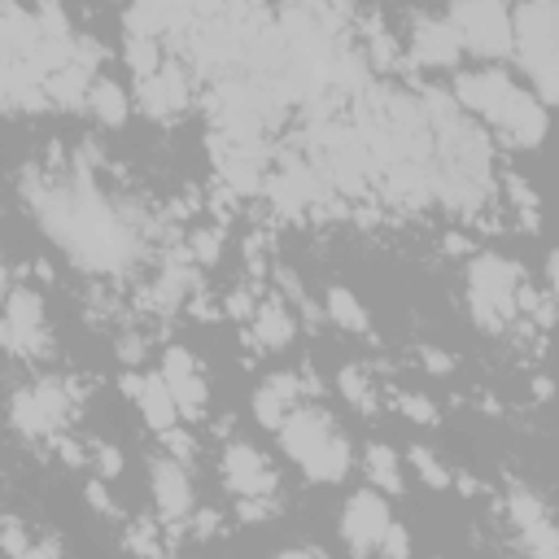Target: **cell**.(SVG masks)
<instances>
[{"instance_id":"obj_1","label":"cell","mask_w":559,"mask_h":559,"mask_svg":"<svg viewBox=\"0 0 559 559\" xmlns=\"http://www.w3.org/2000/svg\"><path fill=\"white\" fill-rule=\"evenodd\" d=\"M44 231L87 271H122L135 258V231L127 218L87 183L79 188H35L26 192Z\"/></svg>"},{"instance_id":"obj_2","label":"cell","mask_w":559,"mask_h":559,"mask_svg":"<svg viewBox=\"0 0 559 559\" xmlns=\"http://www.w3.org/2000/svg\"><path fill=\"white\" fill-rule=\"evenodd\" d=\"M454 96H459L463 109L489 118L520 148H537L542 135H546V109L528 92H520L507 79V70H472V74H459L454 79Z\"/></svg>"},{"instance_id":"obj_3","label":"cell","mask_w":559,"mask_h":559,"mask_svg":"<svg viewBox=\"0 0 559 559\" xmlns=\"http://www.w3.org/2000/svg\"><path fill=\"white\" fill-rule=\"evenodd\" d=\"M280 441L288 459L310 476V480H341L349 472V441L336 432L328 411H293L288 424L280 428Z\"/></svg>"},{"instance_id":"obj_4","label":"cell","mask_w":559,"mask_h":559,"mask_svg":"<svg viewBox=\"0 0 559 559\" xmlns=\"http://www.w3.org/2000/svg\"><path fill=\"white\" fill-rule=\"evenodd\" d=\"M459 31V44L476 57H507L515 48V26L511 13L493 0H476V4H454L445 13Z\"/></svg>"},{"instance_id":"obj_5","label":"cell","mask_w":559,"mask_h":559,"mask_svg":"<svg viewBox=\"0 0 559 559\" xmlns=\"http://www.w3.org/2000/svg\"><path fill=\"white\" fill-rule=\"evenodd\" d=\"M393 528V515H389V502L376 493V489H358L349 493L345 511H341V537L354 555H371L380 550L384 533Z\"/></svg>"},{"instance_id":"obj_6","label":"cell","mask_w":559,"mask_h":559,"mask_svg":"<svg viewBox=\"0 0 559 559\" xmlns=\"http://www.w3.org/2000/svg\"><path fill=\"white\" fill-rule=\"evenodd\" d=\"M515 293H520V266L507 262L502 253H476L467 266V297L489 301L502 319L515 314Z\"/></svg>"},{"instance_id":"obj_7","label":"cell","mask_w":559,"mask_h":559,"mask_svg":"<svg viewBox=\"0 0 559 559\" xmlns=\"http://www.w3.org/2000/svg\"><path fill=\"white\" fill-rule=\"evenodd\" d=\"M4 345L13 354H44L48 336H44V301L31 288H13L4 301V328H0Z\"/></svg>"},{"instance_id":"obj_8","label":"cell","mask_w":559,"mask_h":559,"mask_svg":"<svg viewBox=\"0 0 559 559\" xmlns=\"http://www.w3.org/2000/svg\"><path fill=\"white\" fill-rule=\"evenodd\" d=\"M223 480L240 498H271L275 493V472L249 441H231L223 450Z\"/></svg>"},{"instance_id":"obj_9","label":"cell","mask_w":559,"mask_h":559,"mask_svg":"<svg viewBox=\"0 0 559 559\" xmlns=\"http://www.w3.org/2000/svg\"><path fill=\"white\" fill-rule=\"evenodd\" d=\"M183 100H188V83H183V70L175 61H166L153 79H135V105L148 118H170L183 109Z\"/></svg>"},{"instance_id":"obj_10","label":"cell","mask_w":559,"mask_h":559,"mask_svg":"<svg viewBox=\"0 0 559 559\" xmlns=\"http://www.w3.org/2000/svg\"><path fill=\"white\" fill-rule=\"evenodd\" d=\"M210 153H214V166L227 179V188H236V192H258L262 188V148H245V144H231L223 135H214Z\"/></svg>"},{"instance_id":"obj_11","label":"cell","mask_w":559,"mask_h":559,"mask_svg":"<svg viewBox=\"0 0 559 559\" xmlns=\"http://www.w3.org/2000/svg\"><path fill=\"white\" fill-rule=\"evenodd\" d=\"M162 376H166V384L179 402V415H197L205 406V380H201V371H197V362L183 345H170L162 354Z\"/></svg>"},{"instance_id":"obj_12","label":"cell","mask_w":559,"mask_h":559,"mask_svg":"<svg viewBox=\"0 0 559 559\" xmlns=\"http://www.w3.org/2000/svg\"><path fill=\"white\" fill-rule=\"evenodd\" d=\"M459 31L450 17H415V57L424 66H459Z\"/></svg>"},{"instance_id":"obj_13","label":"cell","mask_w":559,"mask_h":559,"mask_svg":"<svg viewBox=\"0 0 559 559\" xmlns=\"http://www.w3.org/2000/svg\"><path fill=\"white\" fill-rule=\"evenodd\" d=\"M297 393H301L297 376H288V371H280V376H266V380H262V389L253 393V419H258L262 428L280 432V428L288 424V415H293V402H297Z\"/></svg>"},{"instance_id":"obj_14","label":"cell","mask_w":559,"mask_h":559,"mask_svg":"<svg viewBox=\"0 0 559 559\" xmlns=\"http://www.w3.org/2000/svg\"><path fill=\"white\" fill-rule=\"evenodd\" d=\"M153 498H157V511L166 520H183L192 511V485H188V476L175 459L153 463Z\"/></svg>"},{"instance_id":"obj_15","label":"cell","mask_w":559,"mask_h":559,"mask_svg":"<svg viewBox=\"0 0 559 559\" xmlns=\"http://www.w3.org/2000/svg\"><path fill=\"white\" fill-rule=\"evenodd\" d=\"M319 197V179H314V170H306V166H297V162H288L275 179H271V201H275V210H284V214H297L301 205H310Z\"/></svg>"},{"instance_id":"obj_16","label":"cell","mask_w":559,"mask_h":559,"mask_svg":"<svg viewBox=\"0 0 559 559\" xmlns=\"http://www.w3.org/2000/svg\"><path fill=\"white\" fill-rule=\"evenodd\" d=\"M140 411H144V419H148V428H157V432H170L175 428V415H179V402H175V393H170V384H166V376H144V384H140Z\"/></svg>"},{"instance_id":"obj_17","label":"cell","mask_w":559,"mask_h":559,"mask_svg":"<svg viewBox=\"0 0 559 559\" xmlns=\"http://www.w3.org/2000/svg\"><path fill=\"white\" fill-rule=\"evenodd\" d=\"M253 336H258V345H266V349L288 345V341H293V314H288V306H284V301L258 306V310H253Z\"/></svg>"},{"instance_id":"obj_18","label":"cell","mask_w":559,"mask_h":559,"mask_svg":"<svg viewBox=\"0 0 559 559\" xmlns=\"http://www.w3.org/2000/svg\"><path fill=\"white\" fill-rule=\"evenodd\" d=\"M87 105H92L96 122H105V127H122V122H127V114H131V100H127V92H122L114 79H96V87H92Z\"/></svg>"},{"instance_id":"obj_19","label":"cell","mask_w":559,"mask_h":559,"mask_svg":"<svg viewBox=\"0 0 559 559\" xmlns=\"http://www.w3.org/2000/svg\"><path fill=\"white\" fill-rule=\"evenodd\" d=\"M122 61H127V70L135 79H153L166 66L157 39H148V35H122Z\"/></svg>"},{"instance_id":"obj_20","label":"cell","mask_w":559,"mask_h":559,"mask_svg":"<svg viewBox=\"0 0 559 559\" xmlns=\"http://www.w3.org/2000/svg\"><path fill=\"white\" fill-rule=\"evenodd\" d=\"M9 415H13V428H17L22 437H39V432H48V428H52V415L39 406L35 389H17V393H13Z\"/></svg>"},{"instance_id":"obj_21","label":"cell","mask_w":559,"mask_h":559,"mask_svg":"<svg viewBox=\"0 0 559 559\" xmlns=\"http://www.w3.org/2000/svg\"><path fill=\"white\" fill-rule=\"evenodd\" d=\"M328 314H332L345 332H367V328H371V323H367L362 301H358L349 288H341V284H332V288H328Z\"/></svg>"},{"instance_id":"obj_22","label":"cell","mask_w":559,"mask_h":559,"mask_svg":"<svg viewBox=\"0 0 559 559\" xmlns=\"http://www.w3.org/2000/svg\"><path fill=\"white\" fill-rule=\"evenodd\" d=\"M362 463H367V476H371L384 493H402V467H397V454H393L389 445H367Z\"/></svg>"},{"instance_id":"obj_23","label":"cell","mask_w":559,"mask_h":559,"mask_svg":"<svg viewBox=\"0 0 559 559\" xmlns=\"http://www.w3.org/2000/svg\"><path fill=\"white\" fill-rule=\"evenodd\" d=\"M507 507H511V520L520 524V533H528V528H537V524H550V515H546L542 498H537L533 489H524V485H511Z\"/></svg>"},{"instance_id":"obj_24","label":"cell","mask_w":559,"mask_h":559,"mask_svg":"<svg viewBox=\"0 0 559 559\" xmlns=\"http://www.w3.org/2000/svg\"><path fill=\"white\" fill-rule=\"evenodd\" d=\"M336 384H341V393H345V402H349V406L371 411V389H367V376H362L358 367H341Z\"/></svg>"},{"instance_id":"obj_25","label":"cell","mask_w":559,"mask_h":559,"mask_svg":"<svg viewBox=\"0 0 559 559\" xmlns=\"http://www.w3.org/2000/svg\"><path fill=\"white\" fill-rule=\"evenodd\" d=\"M411 463H415V472H419L432 489H445V485H450V472L437 463V454H432L428 445H411Z\"/></svg>"},{"instance_id":"obj_26","label":"cell","mask_w":559,"mask_h":559,"mask_svg":"<svg viewBox=\"0 0 559 559\" xmlns=\"http://www.w3.org/2000/svg\"><path fill=\"white\" fill-rule=\"evenodd\" d=\"M183 288H188V271H166V275L157 280V288H153V306H157V310L179 306Z\"/></svg>"},{"instance_id":"obj_27","label":"cell","mask_w":559,"mask_h":559,"mask_svg":"<svg viewBox=\"0 0 559 559\" xmlns=\"http://www.w3.org/2000/svg\"><path fill=\"white\" fill-rule=\"evenodd\" d=\"M397 406H402V415L415 419V424H437V406H432L424 393H402Z\"/></svg>"},{"instance_id":"obj_28","label":"cell","mask_w":559,"mask_h":559,"mask_svg":"<svg viewBox=\"0 0 559 559\" xmlns=\"http://www.w3.org/2000/svg\"><path fill=\"white\" fill-rule=\"evenodd\" d=\"M380 559H411V537H406L402 524H393V528L384 533V542H380Z\"/></svg>"},{"instance_id":"obj_29","label":"cell","mask_w":559,"mask_h":559,"mask_svg":"<svg viewBox=\"0 0 559 559\" xmlns=\"http://www.w3.org/2000/svg\"><path fill=\"white\" fill-rule=\"evenodd\" d=\"M507 192H511V201H515V205H520V210H524V214L537 223V214H533V210H537V192H533V188H528L520 175H507Z\"/></svg>"},{"instance_id":"obj_30","label":"cell","mask_w":559,"mask_h":559,"mask_svg":"<svg viewBox=\"0 0 559 559\" xmlns=\"http://www.w3.org/2000/svg\"><path fill=\"white\" fill-rule=\"evenodd\" d=\"M127 546H131V550H144L148 559H157V542H153V524H144V520H140L135 528H127Z\"/></svg>"},{"instance_id":"obj_31","label":"cell","mask_w":559,"mask_h":559,"mask_svg":"<svg viewBox=\"0 0 559 559\" xmlns=\"http://www.w3.org/2000/svg\"><path fill=\"white\" fill-rule=\"evenodd\" d=\"M192 253H197V262H214L218 258V231H197L192 236Z\"/></svg>"},{"instance_id":"obj_32","label":"cell","mask_w":559,"mask_h":559,"mask_svg":"<svg viewBox=\"0 0 559 559\" xmlns=\"http://www.w3.org/2000/svg\"><path fill=\"white\" fill-rule=\"evenodd\" d=\"M4 550H9L13 559H22V555H26V533H22V524H17L13 515L4 520Z\"/></svg>"},{"instance_id":"obj_33","label":"cell","mask_w":559,"mask_h":559,"mask_svg":"<svg viewBox=\"0 0 559 559\" xmlns=\"http://www.w3.org/2000/svg\"><path fill=\"white\" fill-rule=\"evenodd\" d=\"M96 467H100V476H118L122 472V454L114 445H100L96 450Z\"/></svg>"},{"instance_id":"obj_34","label":"cell","mask_w":559,"mask_h":559,"mask_svg":"<svg viewBox=\"0 0 559 559\" xmlns=\"http://www.w3.org/2000/svg\"><path fill=\"white\" fill-rule=\"evenodd\" d=\"M118 358H122V362H140V358H144V341H140V336H122V341H118Z\"/></svg>"},{"instance_id":"obj_35","label":"cell","mask_w":559,"mask_h":559,"mask_svg":"<svg viewBox=\"0 0 559 559\" xmlns=\"http://www.w3.org/2000/svg\"><path fill=\"white\" fill-rule=\"evenodd\" d=\"M87 502H92L96 511H105V515L114 511V502H109V493H105V485H100V480H92V485H87Z\"/></svg>"},{"instance_id":"obj_36","label":"cell","mask_w":559,"mask_h":559,"mask_svg":"<svg viewBox=\"0 0 559 559\" xmlns=\"http://www.w3.org/2000/svg\"><path fill=\"white\" fill-rule=\"evenodd\" d=\"M266 511H271L266 498H262V502H258V498H240V520H262Z\"/></svg>"},{"instance_id":"obj_37","label":"cell","mask_w":559,"mask_h":559,"mask_svg":"<svg viewBox=\"0 0 559 559\" xmlns=\"http://www.w3.org/2000/svg\"><path fill=\"white\" fill-rule=\"evenodd\" d=\"M424 367H428V371H450V358H445V354H437V349L428 345V349H424Z\"/></svg>"},{"instance_id":"obj_38","label":"cell","mask_w":559,"mask_h":559,"mask_svg":"<svg viewBox=\"0 0 559 559\" xmlns=\"http://www.w3.org/2000/svg\"><path fill=\"white\" fill-rule=\"evenodd\" d=\"M22 559H57V542H39V546H26Z\"/></svg>"},{"instance_id":"obj_39","label":"cell","mask_w":559,"mask_h":559,"mask_svg":"<svg viewBox=\"0 0 559 559\" xmlns=\"http://www.w3.org/2000/svg\"><path fill=\"white\" fill-rule=\"evenodd\" d=\"M546 280H550V288L559 293V249H555V253L546 258Z\"/></svg>"},{"instance_id":"obj_40","label":"cell","mask_w":559,"mask_h":559,"mask_svg":"<svg viewBox=\"0 0 559 559\" xmlns=\"http://www.w3.org/2000/svg\"><path fill=\"white\" fill-rule=\"evenodd\" d=\"M275 559H328V555H319V550H284Z\"/></svg>"}]
</instances>
